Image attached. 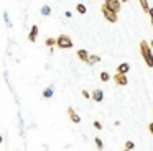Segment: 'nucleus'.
I'll return each instance as SVG.
<instances>
[{"instance_id":"9b49d317","label":"nucleus","mask_w":153,"mask_h":151,"mask_svg":"<svg viewBox=\"0 0 153 151\" xmlns=\"http://www.w3.org/2000/svg\"><path fill=\"white\" fill-rule=\"evenodd\" d=\"M99 61H100V56L92 54V56H89V61H87V64H96V62H99Z\"/></svg>"},{"instance_id":"6e6552de","label":"nucleus","mask_w":153,"mask_h":151,"mask_svg":"<svg viewBox=\"0 0 153 151\" xmlns=\"http://www.w3.org/2000/svg\"><path fill=\"white\" fill-rule=\"evenodd\" d=\"M92 100H96V102H102V100H104V92L100 90V89H94V92H92Z\"/></svg>"},{"instance_id":"aec40b11","label":"nucleus","mask_w":153,"mask_h":151,"mask_svg":"<svg viewBox=\"0 0 153 151\" xmlns=\"http://www.w3.org/2000/svg\"><path fill=\"white\" fill-rule=\"evenodd\" d=\"M4 18H5V25H7V26H12L10 20H8V13H7V12H4Z\"/></svg>"},{"instance_id":"412c9836","label":"nucleus","mask_w":153,"mask_h":151,"mask_svg":"<svg viewBox=\"0 0 153 151\" xmlns=\"http://www.w3.org/2000/svg\"><path fill=\"white\" fill-rule=\"evenodd\" d=\"M94 127H96V130H102V125H100V121H94Z\"/></svg>"},{"instance_id":"bb28decb","label":"nucleus","mask_w":153,"mask_h":151,"mask_svg":"<svg viewBox=\"0 0 153 151\" xmlns=\"http://www.w3.org/2000/svg\"><path fill=\"white\" fill-rule=\"evenodd\" d=\"M122 2H128V0H122Z\"/></svg>"},{"instance_id":"4468645a","label":"nucleus","mask_w":153,"mask_h":151,"mask_svg":"<svg viewBox=\"0 0 153 151\" xmlns=\"http://www.w3.org/2000/svg\"><path fill=\"white\" fill-rule=\"evenodd\" d=\"M138 2H140V5H142L143 12H145V13H148V12H150V7H148V2H146V0H138Z\"/></svg>"},{"instance_id":"7ed1b4c3","label":"nucleus","mask_w":153,"mask_h":151,"mask_svg":"<svg viewBox=\"0 0 153 151\" xmlns=\"http://www.w3.org/2000/svg\"><path fill=\"white\" fill-rule=\"evenodd\" d=\"M100 12H102L104 18H105L107 21H110V23H117V21H119V13H115V12H112V10H109L105 5L100 7Z\"/></svg>"},{"instance_id":"423d86ee","label":"nucleus","mask_w":153,"mask_h":151,"mask_svg":"<svg viewBox=\"0 0 153 151\" xmlns=\"http://www.w3.org/2000/svg\"><path fill=\"white\" fill-rule=\"evenodd\" d=\"M68 115H69V118H71V121H73V123H79V121H81V117L76 113V112H74L73 107H68Z\"/></svg>"},{"instance_id":"9d476101","label":"nucleus","mask_w":153,"mask_h":151,"mask_svg":"<svg viewBox=\"0 0 153 151\" xmlns=\"http://www.w3.org/2000/svg\"><path fill=\"white\" fill-rule=\"evenodd\" d=\"M77 58L87 64V61H89V53H87L86 49H79V51H77Z\"/></svg>"},{"instance_id":"cd10ccee","label":"nucleus","mask_w":153,"mask_h":151,"mask_svg":"<svg viewBox=\"0 0 153 151\" xmlns=\"http://www.w3.org/2000/svg\"><path fill=\"white\" fill-rule=\"evenodd\" d=\"M123 151H130V150H123Z\"/></svg>"},{"instance_id":"a878e982","label":"nucleus","mask_w":153,"mask_h":151,"mask_svg":"<svg viewBox=\"0 0 153 151\" xmlns=\"http://www.w3.org/2000/svg\"><path fill=\"white\" fill-rule=\"evenodd\" d=\"M2 141H4V140H2V136H0V143H2Z\"/></svg>"},{"instance_id":"ddd939ff","label":"nucleus","mask_w":153,"mask_h":151,"mask_svg":"<svg viewBox=\"0 0 153 151\" xmlns=\"http://www.w3.org/2000/svg\"><path fill=\"white\" fill-rule=\"evenodd\" d=\"M43 97L45 98H51V97H53V89H51V87L45 89V90H43Z\"/></svg>"},{"instance_id":"f3484780","label":"nucleus","mask_w":153,"mask_h":151,"mask_svg":"<svg viewBox=\"0 0 153 151\" xmlns=\"http://www.w3.org/2000/svg\"><path fill=\"white\" fill-rule=\"evenodd\" d=\"M76 8H77V12H79V13H82V15L87 12V8H86V5H84V3H79V5L76 7Z\"/></svg>"},{"instance_id":"0eeeda50","label":"nucleus","mask_w":153,"mask_h":151,"mask_svg":"<svg viewBox=\"0 0 153 151\" xmlns=\"http://www.w3.org/2000/svg\"><path fill=\"white\" fill-rule=\"evenodd\" d=\"M36 36H38V26L33 25V26H31V30H30V35H28V41L35 43V41H36Z\"/></svg>"},{"instance_id":"5701e85b","label":"nucleus","mask_w":153,"mask_h":151,"mask_svg":"<svg viewBox=\"0 0 153 151\" xmlns=\"http://www.w3.org/2000/svg\"><path fill=\"white\" fill-rule=\"evenodd\" d=\"M148 15H150V18H152V26H153V8H150Z\"/></svg>"},{"instance_id":"f03ea898","label":"nucleus","mask_w":153,"mask_h":151,"mask_svg":"<svg viewBox=\"0 0 153 151\" xmlns=\"http://www.w3.org/2000/svg\"><path fill=\"white\" fill-rule=\"evenodd\" d=\"M56 46L59 49H71L73 48V41L68 35H59L56 38Z\"/></svg>"},{"instance_id":"393cba45","label":"nucleus","mask_w":153,"mask_h":151,"mask_svg":"<svg viewBox=\"0 0 153 151\" xmlns=\"http://www.w3.org/2000/svg\"><path fill=\"white\" fill-rule=\"evenodd\" d=\"M150 46H152V49H153V39H152V41H150Z\"/></svg>"},{"instance_id":"2eb2a0df","label":"nucleus","mask_w":153,"mask_h":151,"mask_svg":"<svg viewBox=\"0 0 153 151\" xmlns=\"http://www.w3.org/2000/svg\"><path fill=\"white\" fill-rule=\"evenodd\" d=\"M94 143H96V146H97V150H99V151L104 150V143H102V140H100V138H96V140H94Z\"/></svg>"},{"instance_id":"dca6fc26","label":"nucleus","mask_w":153,"mask_h":151,"mask_svg":"<svg viewBox=\"0 0 153 151\" xmlns=\"http://www.w3.org/2000/svg\"><path fill=\"white\" fill-rule=\"evenodd\" d=\"M41 15L43 16H48V15H51V8L48 5H45L43 8H41Z\"/></svg>"},{"instance_id":"1a4fd4ad","label":"nucleus","mask_w":153,"mask_h":151,"mask_svg":"<svg viewBox=\"0 0 153 151\" xmlns=\"http://www.w3.org/2000/svg\"><path fill=\"white\" fill-rule=\"evenodd\" d=\"M128 71H130V64H128V62H122V64L117 66V72H119V74H127Z\"/></svg>"},{"instance_id":"20e7f679","label":"nucleus","mask_w":153,"mask_h":151,"mask_svg":"<svg viewBox=\"0 0 153 151\" xmlns=\"http://www.w3.org/2000/svg\"><path fill=\"white\" fill-rule=\"evenodd\" d=\"M104 5L115 13H119L120 8H122V2H120V0H104Z\"/></svg>"},{"instance_id":"f257e3e1","label":"nucleus","mask_w":153,"mask_h":151,"mask_svg":"<svg viewBox=\"0 0 153 151\" xmlns=\"http://www.w3.org/2000/svg\"><path fill=\"white\" fill-rule=\"evenodd\" d=\"M140 51H142V56H143V61L146 62L148 67H153V49L145 39L140 41Z\"/></svg>"},{"instance_id":"a211bd4d","label":"nucleus","mask_w":153,"mask_h":151,"mask_svg":"<svg viewBox=\"0 0 153 151\" xmlns=\"http://www.w3.org/2000/svg\"><path fill=\"white\" fill-rule=\"evenodd\" d=\"M109 72H105V71H104V72H100V81H102V82H107V81H109Z\"/></svg>"},{"instance_id":"39448f33","label":"nucleus","mask_w":153,"mask_h":151,"mask_svg":"<svg viewBox=\"0 0 153 151\" xmlns=\"http://www.w3.org/2000/svg\"><path fill=\"white\" fill-rule=\"evenodd\" d=\"M114 82H115L117 85H120V87L127 85V84H128V79H127V74H119V72H117V74L114 76Z\"/></svg>"},{"instance_id":"f8f14e48","label":"nucleus","mask_w":153,"mask_h":151,"mask_svg":"<svg viewBox=\"0 0 153 151\" xmlns=\"http://www.w3.org/2000/svg\"><path fill=\"white\" fill-rule=\"evenodd\" d=\"M45 44H46L48 48H53V46H56V39L54 38H46L45 39Z\"/></svg>"},{"instance_id":"6ab92c4d","label":"nucleus","mask_w":153,"mask_h":151,"mask_svg":"<svg viewBox=\"0 0 153 151\" xmlns=\"http://www.w3.org/2000/svg\"><path fill=\"white\" fill-rule=\"evenodd\" d=\"M133 148H135V143H133V141H127V143H125V150H130V151H132Z\"/></svg>"},{"instance_id":"4be33fe9","label":"nucleus","mask_w":153,"mask_h":151,"mask_svg":"<svg viewBox=\"0 0 153 151\" xmlns=\"http://www.w3.org/2000/svg\"><path fill=\"white\" fill-rule=\"evenodd\" d=\"M82 97H86V98H91V97H92V95H91V94H89V92H87V90H82Z\"/></svg>"},{"instance_id":"b1692460","label":"nucleus","mask_w":153,"mask_h":151,"mask_svg":"<svg viewBox=\"0 0 153 151\" xmlns=\"http://www.w3.org/2000/svg\"><path fill=\"white\" fill-rule=\"evenodd\" d=\"M148 130H150V133L153 135V121H152V123H148Z\"/></svg>"}]
</instances>
